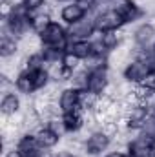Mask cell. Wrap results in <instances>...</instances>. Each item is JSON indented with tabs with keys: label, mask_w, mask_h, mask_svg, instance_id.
<instances>
[{
	"label": "cell",
	"mask_w": 155,
	"mask_h": 157,
	"mask_svg": "<svg viewBox=\"0 0 155 157\" xmlns=\"http://www.w3.org/2000/svg\"><path fill=\"white\" fill-rule=\"evenodd\" d=\"M40 39L44 42L46 48H55V49H60V51H68V46H70V37H68V31L59 24V22H51L49 28L40 35Z\"/></svg>",
	"instance_id": "6da1fadb"
},
{
	"label": "cell",
	"mask_w": 155,
	"mask_h": 157,
	"mask_svg": "<svg viewBox=\"0 0 155 157\" xmlns=\"http://www.w3.org/2000/svg\"><path fill=\"white\" fill-rule=\"evenodd\" d=\"M68 37L70 40H89V37L97 31L95 28V15H86L82 20L68 26Z\"/></svg>",
	"instance_id": "7a4b0ae2"
},
{
	"label": "cell",
	"mask_w": 155,
	"mask_h": 157,
	"mask_svg": "<svg viewBox=\"0 0 155 157\" xmlns=\"http://www.w3.org/2000/svg\"><path fill=\"white\" fill-rule=\"evenodd\" d=\"M124 26V20L122 17L113 11V9H104V11H99L95 15V28L99 33H104V31H115L119 28Z\"/></svg>",
	"instance_id": "3957f363"
},
{
	"label": "cell",
	"mask_w": 155,
	"mask_h": 157,
	"mask_svg": "<svg viewBox=\"0 0 155 157\" xmlns=\"http://www.w3.org/2000/svg\"><path fill=\"white\" fill-rule=\"evenodd\" d=\"M153 73V68L142 60H137V59H131L128 62V66L122 70V75L126 80L133 82V84H141L146 77H150Z\"/></svg>",
	"instance_id": "277c9868"
},
{
	"label": "cell",
	"mask_w": 155,
	"mask_h": 157,
	"mask_svg": "<svg viewBox=\"0 0 155 157\" xmlns=\"http://www.w3.org/2000/svg\"><path fill=\"white\" fill-rule=\"evenodd\" d=\"M110 82H112V70H110V68L95 70V71H89V77H88V90L93 91V93H97V95H102Z\"/></svg>",
	"instance_id": "5b68a950"
},
{
	"label": "cell",
	"mask_w": 155,
	"mask_h": 157,
	"mask_svg": "<svg viewBox=\"0 0 155 157\" xmlns=\"http://www.w3.org/2000/svg\"><path fill=\"white\" fill-rule=\"evenodd\" d=\"M112 144V139L110 137H106L100 130H95V132H91V135L88 137V141H86V155H99V154H102L108 146Z\"/></svg>",
	"instance_id": "8992f818"
},
{
	"label": "cell",
	"mask_w": 155,
	"mask_h": 157,
	"mask_svg": "<svg viewBox=\"0 0 155 157\" xmlns=\"http://www.w3.org/2000/svg\"><path fill=\"white\" fill-rule=\"evenodd\" d=\"M15 148L22 154V157H37L40 150V144L37 141V137H35V133H24L17 141Z\"/></svg>",
	"instance_id": "52a82bcc"
},
{
	"label": "cell",
	"mask_w": 155,
	"mask_h": 157,
	"mask_svg": "<svg viewBox=\"0 0 155 157\" xmlns=\"http://www.w3.org/2000/svg\"><path fill=\"white\" fill-rule=\"evenodd\" d=\"M88 13H89V11H88L84 6H80L78 2H70L68 6H64V7L60 9V18L70 26V24H75L78 20H82Z\"/></svg>",
	"instance_id": "ba28073f"
},
{
	"label": "cell",
	"mask_w": 155,
	"mask_h": 157,
	"mask_svg": "<svg viewBox=\"0 0 155 157\" xmlns=\"http://www.w3.org/2000/svg\"><path fill=\"white\" fill-rule=\"evenodd\" d=\"M84 115H86V110H82V108H77V110H73L70 113H64L62 115V121H64L66 132L68 133H77L82 128H86Z\"/></svg>",
	"instance_id": "9c48e42d"
},
{
	"label": "cell",
	"mask_w": 155,
	"mask_h": 157,
	"mask_svg": "<svg viewBox=\"0 0 155 157\" xmlns=\"http://www.w3.org/2000/svg\"><path fill=\"white\" fill-rule=\"evenodd\" d=\"M133 40L137 46H153L155 42V26L150 22L141 24L135 31H133Z\"/></svg>",
	"instance_id": "30bf717a"
},
{
	"label": "cell",
	"mask_w": 155,
	"mask_h": 157,
	"mask_svg": "<svg viewBox=\"0 0 155 157\" xmlns=\"http://www.w3.org/2000/svg\"><path fill=\"white\" fill-rule=\"evenodd\" d=\"M59 104H60V108H62L64 113H70V112L77 110L78 108V90L77 88H71V86L64 88L62 95L59 99Z\"/></svg>",
	"instance_id": "8fae6325"
},
{
	"label": "cell",
	"mask_w": 155,
	"mask_h": 157,
	"mask_svg": "<svg viewBox=\"0 0 155 157\" xmlns=\"http://www.w3.org/2000/svg\"><path fill=\"white\" fill-rule=\"evenodd\" d=\"M51 22H53V17L46 11H33L31 13V31L37 35H42L49 28Z\"/></svg>",
	"instance_id": "7c38bea8"
},
{
	"label": "cell",
	"mask_w": 155,
	"mask_h": 157,
	"mask_svg": "<svg viewBox=\"0 0 155 157\" xmlns=\"http://www.w3.org/2000/svg\"><path fill=\"white\" fill-rule=\"evenodd\" d=\"M35 137H37V141H39L40 148H53V146H57V144L60 143V139H62V137H59L55 132H51L47 126H42L39 132L35 133Z\"/></svg>",
	"instance_id": "4fadbf2b"
},
{
	"label": "cell",
	"mask_w": 155,
	"mask_h": 157,
	"mask_svg": "<svg viewBox=\"0 0 155 157\" xmlns=\"http://www.w3.org/2000/svg\"><path fill=\"white\" fill-rule=\"evenodd\" d=\"M0 110H2V115H13L17 112H20V99L17 93H6L2 97V102H0Z\"/></svg>",
	"instance_id": "5bb4252c"
},
{
	"label": "cell",
	"mask_w": 155,
	"mask_h": 157,
	"mask_svg": "<svg viewBox=\"0 0 155 157\" xmlns=\"http://www.w3.org/2000/svg\"><path fill=\"white\" fill-rule=\"evenodd\" d=\"M15 88H17L20 93H24V95L35 93L37 90H35V82H33L31 71H20V75H18L17 80H15Z\"/></svg>",
	"instance_id": "9a60e30c"
},
{
	"label": "cell",
	"mask_w": 155,
	"mask_h": 157,
	"mask_svg": "<svg viewBox=\"0 0 155 157\" xmlns=\"http://www.w3.org/2000/svg\"><path fill=\"white\" fill-rule=\"evenodd\" d=\"M68 51L77 55L80 60H84L91 55V40H70Z\"/></svg>",
	"instance_id": "2e32d148"
},
{
	"label": "cell",
	"mask_w": 155,
	"mask_h": 157,
	"mask_svg": "<svg viewBox=\"0 0 155 157\" xmlns=\"http://www.w3.org/2000/svg\"><path fill=\"white\" fill-rule=\"evenodd\" d=\"M97 101H99L97 93H93L89 90H78V108H82L86 112H93Z\"/></svg>",
	"instance_id": "e0dca14e"
},
{
	"label": "cell",
	"mask_w": 155,
	"mask_h": 157,
	"mask_svg": "<svg viewBox=\"0 0 155 157\" xmlns=\"http://www.w3.org/2000/svg\"><path fill=\"white\" fill-rule=\"evenodd\" d=\"M20 49V44L18 40L15 39H2L0 40V57L2 59H9V57H15Z\"/></svg>",
	"instance_id": "ac0fdd59"
},
{
	"label": "cell",
	"mask_w": 155,
	"mask_h": 157,
	"mask_svg": "<svg viewBox=\"0 0 155 157\" xmlns=\"http://www.w3.org/2000/svg\"><path fill=\"white\" fill-rule=\"evenodd\" d=\"M88 77H89V71H86L84 68H78L73 71V77H71V88H77V90H88Z\"/></svg>",
	"instance_id": "d6986e66"
},
{
	"label": "cell",
	"mask_w": 155,
	"mask_h": 157,
	"mask_svg": "<svg viewBox=\"0 0 155 157\" xmlns=\"http://www.w3.org/2000/svg\"><path fill=\"white\" fill-rule=\"evenodd\" d=\"M99 130H100L106 137H110L112 141H113L117 135L120 133V126H119V122H117V121H108V122L100 124V126H99Z\"/></svg>",
	"instance_id": "ffe728a7"
},
{
	"label": "cell",
	"mask_w": 155,
	"mask_h": 157,
	"mask_svg": "<svg viewBox=\"0 0 155 157\" xmlns=\"http://www.w3.org/2000/svg\"><path fill=\"white\" fill-rule=\"evenodd\" d=\"M100 42L106 46V49L108 51H112V49H115L117 46L120 44L119 42V37H117V31H104V33H100Z\"/></svg>",
	"instance_id": "44dd1931"
},
{
	"label": "cell",
	"mask_w": 155,
	"mask_h": 157,
	"mask_svg": "<svg viewBox=\"0 0 155 157\" xmlns=\"http://www.w3.org/2000/svg\"><path fill=\"white\" fill-rule=\"evenodd\" d=\"M80 59H78L77 55H73V53H70V51H66L64 53V57H62V66L64 68H68V70H71V71H75L80 68Z\"/></svg>",
	"instance_id": "7402d4cb"
},
{
	"label": "cell",
	"mask_w": 155,
	"mask_h": 157,
	"mask_svg": "<svg viewBox=\"0 0 155 157\" xmlns=\"http://www.w3.org/2000/svg\"><path fill=\"white\" fill-rule=\"evenodd\" d=\"M13 9H15V4L11 0H0V17H2V20H7L13 15Z\"/></svg>",
	"instance_id": "603a6c76"
},
{
	"label": "cell",
	"mask_w": 155,
	"mask_h": 157,
	"mask_svg": "<svg viewBox=\"0 0 155 157\" xmlns=\"http://www.w3.org/2000/svg\"><path fill=\"white\" fill-rule=\"evenodd\" d=\"M144 135H148L152 141H155V119L153 117H148V121L144 122V126H142V130H141Z\"/></svg>",
	"instance_id": "cb8c5ba5"
},
{
	"label": "cell",
	"mask_w": 155,
	"mask_h": 157,
	"mask_svg": "<svg viewBox=\"0 0 155 157\" xmlns=\"http://www.w3.org/2000/svg\"><path fill=\"white\" fill-rule=\"evenodd\" d=\"M24 4H26V7L33 13V11H40L42 7H44V4H46V0H22Z\"/></svg>",
	"instance_id": "d4e9b609"
},
{
	"label": "cell",
	"mask_w": 155,
	"mask_h": 157,
	"mask_svg": "<svg viewBox=\"0 0 155 157\" xmlns=\"http://www.w3.org/2000/svg\"><path fill=\"white\" fill-rule=\"evenodd\" d=\"M37 157H55V154L51 152V148H40Z\"/></svg>",
	"instance_id": "484cf974"
},
{
	"label": "cell",
	"mask_w": 155,
	"mask_h": 157,
	"mask_svg": "<svg viewBox=\"0 0 155 157\" xmlns=\"http://www.w3.org/2000/svg\"><path fill=\"white\" fill-rule=\"evenodd\" d=\"M55 157H77V155H75L73 152H70V150L64 148V150H60L59 154H55Z\"/></svg>",
	"instance_id": "4316f807"
},
{
	"label": "cell",
	"mask_w": 155,
	"mask_h": 157,
	"mask_svg": "<svg viewBox=\"0 0 155 157\" xmlns=\"http://www.w3.org/2000/svg\"><path fill=\"white\" fill-rule=\"evenodd\" d=\"M6 157H22V154H20L17 148H9V150L6 152Z\"/></svg>",
	"instance_id": "83f0119b"
},
{
	"label": "cell",
	"mask_w": 155,
	"mask_h": 157,
	"mask_svg": "<svg viewBox=\"0 0 155 157\" xmlns=\"http://www.w3.org/2000/svg\"><path fill=\"white\" fill-rule=\"evenodd\" d=\"M104 157H126V154H124V152H110V154H108V155H104Z\"/></svg>",
	"instance_id": "f1b7e54d"
},
{
	"label": "cell",
	"mask_w": 155,
	"mask_h": 157,
	"mask_svg": "<svg viewBox=\"0 0 155 157\" xmlns=\"http://www.w3.org/2000/svg\"><path fill=\"white\" fill-rule=\"evenodd\" d=\"M150 117H153V119H155V108L152 110V112H150Z\"/></svg>",
	"instance_id": "f546056e"
},
{
	"label": "cell",
	"mask_w": 155,
	"mask_h": 157,
	"mask_svg": "<svg viewBox=\"0 0 155 157\" xmlns=\"http://www.w3.org/2000/svg\"><path fill=\"white\" fill-rule=\"evenodd\" d=\"M153 51H155V42H153Z\"/></svg>",
	"instance_id": "4dcf8cb0"
},
{
	"label": "cell",
	"mask_w": 155,
	"mask_h": 157,
	"mask_svg": "<svg viewBox=\"0 0 155 157\" xmlns=\"http://www.w3.org/2000/svg\"><path fill=\"white\" fill-rule=\"evenodd\" d=\"M153 148H155V144H153Z\"/></svg>",
	"instance_id": "1f68e13d"
},
{
	"label": "cell",
	"mask_w": 155,
	"mask_h": 157,
	"mask_svg": "<svg viewBox=\"0 0 155 157\" xmlns=\"http://www.w3.org/2000/svg\"><path fill=\"white\" fill-rule=\"evenodd\" d=\"M59 2H60V0H59Z\"/></svg>",
	"instance_id": "d6a6232c"
}]
</instances>
